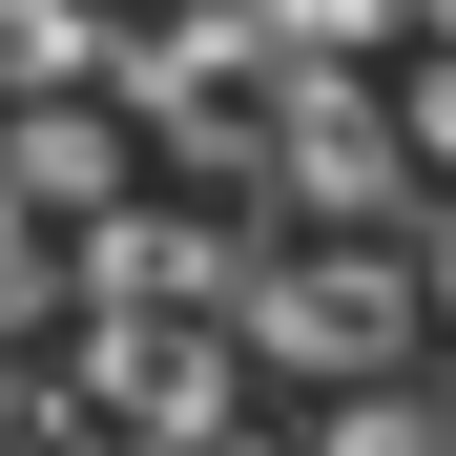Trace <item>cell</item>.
<instances>
[{"label":"cell","instance_id":"obj_4","mask_svg":"<svg viewBox=\"0 0 456 456\" xmlns=\"http://www.w3.org/2000/svg\"><path fill=\"white\" fill-rule=\"evenodd\" d=\"M104 62V0H0V104L21 84H84Z\"/></svg>","mask_w":456,"mask_h":456},{"label":"cell","instance_id":"obj_5","mask_svg":"<svg viewBox=\"0 0 456 456\" xmlns=\"http://www.w3.org/2000/svg\"><path fill=\"white\" fill-rule=\"evenodd\" d=\"M42 312H62V249H42V208H21V187H0V332H42Z\"/></svg>","mask_w":456,"mask_h":456},{"label":"cell","instance_id":"obj_9","mask_svg":"<svg viewBox=\"0 0 456 456\" xmlns=\"http://www.w3.org/2000/svg\"><path fill=\"white\" fill-rule=\"evenodd\" d=\"M21 415H62V395H42V373H0V436H21Z\"/></svg>","mask_w":456,"mask_h":456},{"label":"cell","instance_id":"obj_2","mask_svg":"<svg viewBox=\"0 0 456 456\" xmlns=\"http://www.w3.org/2000/svg\"><path fill=\"white\" fill-rule=\"evenodd\" d=\"M249 167H290L312 228H395V208H415V145H395V104H373L353 62H290L270 125H249Z\"/></svg>","mask_w":456,"mask_h":456},{"label":"cell","instance_id":"obj_7","mask_svg":"<svg viewBox=\"0 0 456 456\" xmlns=\"http://www.w3.org/2000/svg\"><path fill=\"white\" fill-rule=\"evenodd\" d=\"M395 145H415V187H456V42L415 62V104H395Z\"/></svg>","mask_w":456,"mask_h":456},{"label":"cell","instance_id":"obj_3","mask_svg":"<svg viewBox=\"0 0 456 456\" xmlns=\"http://www.w3.org/2000/svg\"><path fill=\"white\" fill-rule=\"evenodd\" d=\"M0 187H21L42 228H84L104 187H145V145H125V104H42V84H21V125H0Z\"/></svg>","mask_w":456,"mask_h":456},{"label":"cell","instance_id":"obj_6","mask_svg":"<svg viewBox=\"0 0 456 456\" xmlns=\"http://www.w3.org/2000/svg\"><path fill=\"white\" fill-rule=\"evenodd\" d=\"M415 0H270V42H312V62H353V42H395Z\"/></svg>","mask_w":456,"mask_h":456},{"label":"cell","instance_id":"obj_1","mask_svg":"<svg viewBox=\"0 0 456 456\" xmlns=\"http://www.w3.org/2000/svg\"><path fill=\"white\" fill-rule=\"evenodd\" d=\"M228 312H249L270 373H395L415 353V270H395V228H332V249H249Z\"/></svg>","mask_w":456,"mask_h":456},{"label":"cell","instance_id":"obj_8","mask_svg":"<svg viewBox=\"0 0 456 456\" xmlns=\"http://www.w3.org/2000/svg\"><path fill=\"white\" fill-rule=\"evenodd\" d=\"M415 332H456V187H436V249H415Z\"/></svg>","mask_w":456,"mask_h":456},{"label":"cell","instance_id":"obj_10","mask_svg":"<svg viewBox=\"0 0 456 456\" xmlns=\"http://www.w3.org/2000/svg\"><path fill=\"white\" fill-rule=\"evenodd\" d=\"M415 21H436V42H456V0H415Z\"/></svg>","mask_w":456,"mask_h":456}]
</instances>
